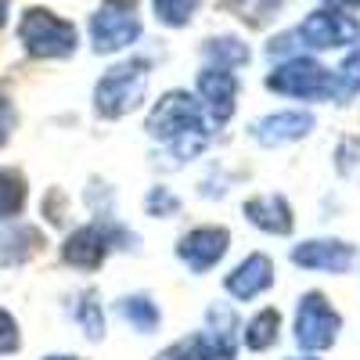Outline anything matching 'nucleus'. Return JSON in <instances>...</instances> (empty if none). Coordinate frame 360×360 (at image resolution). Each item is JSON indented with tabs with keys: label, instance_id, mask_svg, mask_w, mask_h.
<instances>
[{
	"label": "nucleus",
	"instance_id": "8",
	"mask_svg": "<svg viewBox=\"0 0 360 360\" xmlns=\"http://www.w3.org/2000/svg\"><path fill=\"white\" fill-rule=\"evenodd\" d=\"M234 98H238V76L231 69L209 65L198 72V105L213 123H227L234 115Z\"/></svg>",
	"mask_w": 360,
	"mask_h": 360
},
{
	"label": "nucleus",
	"instance_id": "13",
	"mask_svg": "<svg viewBox=\"0 0 360 360\" xmlns=\"http://www.w3.org/2000/svg\"><path fill=\"white\" fill-rule=\"evenodd\" d=\"M112 249V231L108 227H79L76 234L65 238L62 245V256L65 263L72 266H83V270H94Z\"/></svg>",
	"mask_w": 360,
	"mask_h": 360
},
{
	"label": "nucleus",
	"instance_id": "17",
	"mask_svg": "<svg viewBox=\"0 0 360 360\" xmlns=\"http://www.w3.org/2000/svg\"><path fill=\"white\" fill-rule=\"evenodd\" d=\"M119 314H123L137 332H155L159 328V310L155 303L148 295H127V299H119Z\"/></svg>",
	"mask_w": 360,
	"mask_h": 360
},
{
	"label": "nucleus",
	"instance_id": "21",
	"mask_svg": "<svg viewBox=\"0 0 360 360\" xmlns=\"http://www.w3.org/2000/svg\"><path fill=\"white\" fill-rule=\"evenodd\" d=\"M198 4H202V0H155V18L162 25L180 29V25L191 22V15L198 11Z\"/></svg>",
	"mask_w": 360,
	"mask_h": 360
},
{
	"label": "nucleus",
	"instance_id": "18",
	"mask_svg": "<svg viewBox=\"0 0 360 360\" xmlns=\"http://www.w3.org/2000/svg\"><path fill=\"white\" fill-rule=\"evenodd\" d=\"M332 94L342 98V101H349V98L360 94V47H353V51L342 58L339 72L332 76Z\"/></svg>",
	"mask_w": 360,
	"mask_h": 360
},
{
	"label": "nucleus",
	"instance_id": "6",
	"mask_svg": "<svg viewBox=\"0 0 360 360\" xmlns=\"http://www.w3.org/2000/svg\"><path fill=\"white\" fill-rule=\"evenodd\" d=\"M339 328H342V321L332 310V303L321 292H307L299 310H295V342L303 349L321 353L339 339Z\"/></svg>",
	"mask_w": 360,
	"mask_h": 360
},
{
	"label": "nucleus",
	"instance_id": "26",
	"mask_svg": "<svg viewBox=\"0 0 360 360\" xmlns=\"http://www.w3.org/2000/svg\"><path fill=\"white\" fill-rule=\"evenodd\" d=\"M11 127H15V112H11L8 98L0 94V144H8V137H11Z\"/></svg>",
	"mask_w": 360,
	"mask_h": 360
},
{
	"label": "nucleus",
	"instance_id": "5",
	"mask_svg": "<svg viewBox=\"0 0 360 360\" xmlns=\"http://www.w3.org/2000/svg\"><path fill=\"white\" fill-rule=\"evenodd\" d=\"M270 90H278L285 98L295 101H321L332 98V72H328L321 62H310V58H292V62H281L274 72H270Z\"/></svg>",
	"mask_w": 360,
	"mask_h": 360
},
{
	"label": "nucleus",
	"instance_id": "14",
	"mask_svg": "<svg viewBox=\"0 0 360 360\" xmlns=\"http://www.w3.org/2000/svg\"><path fill=\"white\" fill-rule=\"evenodd\" d=\"M245 217L252 227L266 231V234H288L292 231V205L281 195H263V198H249L245 202Z\"/></svg>",
	"mask_w": 360,
	"mask_h": 360
},
{
	"label": "nucleus",
	"instance_id": "16",
	"mask_svg": "<svg viewBox=\"0 0 360 360\" xmlns=\"http://www.w3.org/2000/svg\"><path fill=\"white\" fill-rule=\"evenodd\" d=\"M278 332H281V317L278 310H259L249 324H245V346L252 353H263L278 342Z\"/></svg>",
	"mask_w": 360,
	"mask_h": 360
},
{
	"label": "nucleus",
	"instance_id": "19",
	"mask_svg": "<svg viewBox=\"0 0 360 360\" xmlns=\"http://www.w3.org/2000/svg\"><path fill=\"white\" fill-rule=\"evenodd\" d=\"M22 205H25V184H22V176L0 169V220L18 217Z\"/></svg>",
	"mask_w": 360,
	"mask_h": 360
},
{
	"label": "nucleus",
	"instance_id": "9",
	"mask_svg": "<svg viewBox=\"0 0 360 360\" xmlns=\"http://www.w3.org/2000/svg\"><path fill=\"white\" fill-rule=\"evenodd\" d=\"M292 259L307 270H324V274H346V270L356 263L353 245L339 242V238H314V242H303L292 249Z\"/></svg>",
	"mask_w": 360,
	"mask_h": 360
},
{
	"label": "nucleus",
	"instance_id": "2",
	"mask_svg": "<svg viewBox=\"0 0 360 360\" xmlns=\"http://www.w3.org/2000/svg\"><path fill=\"white\" fill-rule=\"evenodd\" d=\"M148 94V62L141 58H130V62L112 65L98 86H94V108L105 119H123L130 115Z\"/></svg>",
	"mask_w": 360,
	"mask_h": 360
},
{
	"label": "nucleus",
	"instance_id": "7",
	"mask_svg": "<svg viewBox=\"0 0 360 360\" xmlns=\"http://www.w3.org/2000/svg\"><path fill=\"white\" fill-rule=\"evenodd\" d=\"M299 40L303 47H314V51H335V47H346V44H356L360 37V25L353 15L339 11V8H321V11H310L299 25Z\"/></svg>",
	"mask_w": 360,
	"mask_h": 360
},
{
	"label": "nucleus",
	"instance_id": "3",
	"mask_svg": "<svg viewBox=\"0 0 360 360\" xmlns=\"http://www.w3.org/2000/svg\"><path fill=\"white\" fill-rule=\"evenodd\" d=\"M18 40L33 58H69L76 51L72 22L51 15L47 8H29L18 22Z\"/></svg>",
	"mask_w": 360,
	"mask_h": 360
},
{
	"label": "nucleus",
	"instance_id": "10",
	"mask_svg": "<svg viewBox=\"0 0 360 360\" xmlns=\"http://www.w3.org/2000/svg\"><path fill=\"white\" fill-rule=\"evenodd\" d=\"M227 245H231V234L224 227H198V231H188L184 238H180L176 256L191 270H209V266H217L224 259Z\"/></svg>",
	"mask_w": 360,
	"mask_h": 360
},
{
	"label": "nucleus",
	"instance_id": "22",
	"mask_svg": "<svg viewBox=\"0 0 360 360\" xmlns=\"http://www.w3.org/2000/svg\"><path fill=\"white\" fill-rule=\"evenodd\" d=\"M159 360H213V353H209V346H205V339H202V332H198V335H191V339H184V342L162 349Z\"/></svg>",
	"mask_w": 360,
	"mask_h": 360
},
{
	"label": "nucleus",
	"instance_id": "4",
	"mask_svg": "<svg viewBox=\"0 0 360 360\" xmlns=\"http://www.w3.org/2000/svg\"><path fill=\"white\" fill-rule=\"evenodd\" d=\"M137 37H141V18L137 4H130V0H105L90 18V44L98 54L127 51L130 44H137Z\"/></svg>",
	"mask_w": 360,
	"mask_h": 360
},
{
	"label": "nucleus",
	"instance_id": "15",
	"mask_svg": "<svg viewBox=\"0 0 360 360\" xmlns=\"http://www.w3.org/2000/svg\"><path fill=\"white\" fill-rule=\"evenodd\" d=\"M234 335H238V317L227 307H213L209 310V324H205V346L213 353V360H234Z\"/></svg>",
	"mask_w": 360,
	"mask_h": 360
},
{
	"label": "nucleus",
	"instance_id": "1",
	"mask_svg": "<svg viewBox=\"0 0 360 360\" xmlns=\"http://www.w3.org/2000/svg\"><path fill=\"white\" fill-rule=\"evenodd\" d=\"M144 130H148V137L166 144V152L176 155V162H191L209 144L205 112L191 94H184V90H173L162 101H155V108L148 112Z\"/></svg>",
	"mask_w": 360,
	"mask_h": 360
},
{
	"label": "nucleus",
	"instance_id": "29",
	"mask_svg": "<svg viewBox=\"0 0 360 360\" xmlns=\"http://www.w3.org/2000/svg\"><path fill=\"white\" fill-rule=\"evenodd\" d=\"M44 360H79V356H69V353H62V356H44Z\"/></svg>",
	"mask_w": 360,
	"mask_h": 360
},
{
	"label": "nucleus",
	"instance_id": "24",
	"mask_svg": "<svg viewBox=\"0 0 360 360\" xmlns=\"http://www.w3.org/2000/svg\"><path fill=\"white\" fill-rule=\"evenodd\" d=\"M18 349V324L8 310H0V356Z\"/></svg>",
	"mask_w": 360,
	"mask_h": 360
},
{
	"label": "nucleus",
	"instance_id": "12",
	"mask_svg": "<svg viewBox=\"0 0 360 360\" xmlns=\"http://www.w3.org/2000/svg\"><path fill=\"white\" fill-rule=\"evenodd\" d=\"M270 285H274V263H270V256H263V252L245 256V259L224 278V288H227L234 299H256V295L266 292Z\"/></svg>",
	"mask_w": 360,
	"mask_h": 360
},
{
	"label": "nucleus",
	"instance_id": "20",
	"mask_svg": "<svg viewBox=\"0 0 360 360\" xmlns=\"http://www.w3.org/2000/svg\"><path fill=\"white\" fill-rule=\"evenodd\" d=\"M205 54H209V62H217L220 69H234V65L249 62V51H245L242 40H209Z\"/></svg>",
	"mask_w": 360,
	"mask_h": 360
},
{
	"label": "nucleus",
	"instance_id": "11",
	"mask_svg": "<svg viewBox=\"0 0 360 360\" xmlns=\"http://www.w3.org/2000/svg\"><path fill=\"white\" fill-rule=\"evenodd\" d=\"M314 130V115L310 112H274V115H263L252 123V137L266 148L274 144H288V141H303Z\"/></svg>",
	"mask_w": 360,
	"mask_h": 360
},
{
	"label": "nucleus",
	"instance_id": "30",
	"mask_svg": "<svg viewBox=\"0 0 360 360\" xmlns=\"http://www.w3.org/2000/svg\"><path fill=\"white\" fill-rule=\"evenodd\" d=\"M299 360H310V356H299Z\"/></svg>",
	"mask_w": 360,
	"mask_h": 360
},
{
	"label": "nucleus",
	"instance_id": "28",
	"mask_svg": "<svg viewBox=\"0 0 360 360\" xmlns=\"http://www.w3.org/2000/svg\"><path fill=\"white\" fill-rule=\"evenodd\" d=\"M8 22V0H0V25Z\"/></svg>",
	"mask_w": 360,
	"mask_h": 360
},
{
	"label": "nucleus",
	"instance_id": "23",
	"mask_svg": "<svg viewBox=\"0 0 360 360\" xmlns=\"http://www.w3.org/2000/svg\"><path fill=\"white\" fill-rule=\"evenodd\" d=\"M79 324L90 332V339H101L105 335V324H101V310H98V299L86 295L83 307H79Z\"/></svg>",
	"mask_w": 360,
	"mask_h": 360
},
{
	"label": "nucleus",
	"instance_id": "27",
	"mask_svg": "<svg viewBox=\"0 0 360 360\" xmlns=\"http://www.w3.org/2000/svg\"><path fill=\"white\" fill-rule=\"evenodd\" d=\"M328 4H335V8L342 11V8H356V4H360V0H328Z\"/></svg>",
	"mask_w": 360,
	"mask_h": 360
},
{
	"label": "nucleus",
	"instance_id": "25",
	"mask_svg": "<svg viewBox=\"0 0 360 360\" xmlns=\"http://www.w3.org/2000/svg\"><path fill=\"white\" fill-rule=\"evenodd\" d=\"M148 209H152V217H166V213H176L180 202L173 195H166L162 188H155L152 195H148Z\"/></svg>",
	"mask_w": 360,
	"mask_h": 360
}]
</instances>
